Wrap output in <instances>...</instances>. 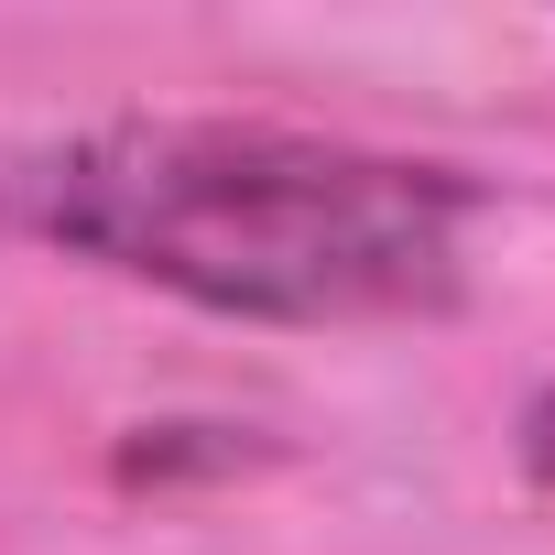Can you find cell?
I'll return each instance as SVG.
<instances>
[{"instance_id":"cell-2","label":"cell","mask_w":555,"mask_h":555,"mask_svg":"<svg viewBox=\"0 0 555 555\" xmlns=\"http://www.w3.org/2000/svg\"><path fill=\"white\" fill-rule=\"evenodd\" d=\"M522 468L555 490V392H533V414H522Z\"/></svg>"},{"instance_id":"cell-1","label":"cell","mask_w":555,"mask_h":555,"mask_svg":"<svg viewBox=\"0 0 555 555\" xmlns=\"http://www.w3.org/2000/svg\"><path fill=\"white\" fill-rule=\"evenodd\" d=\"M23 240L250 327H392L468 295L479 185L284 120H99L0 175Z\"/></svg>"}]
</instances>
